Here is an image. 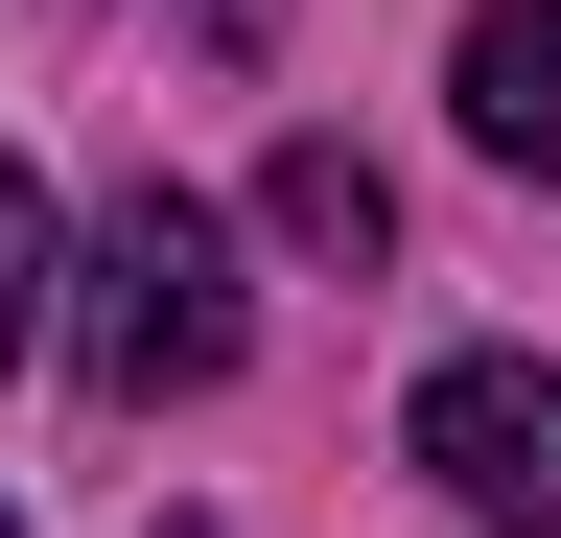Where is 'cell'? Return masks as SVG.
<instances>
[{
  "label": "cell",
  "instance_id": "obj_1",
  "mask_svg": "<svg viewBox=\"0 0 561 538\" xmlns=\"http://www.w3.org/2000/svg\"><path fill=\"white\" fill-rule=\"evenodd\" d=\"M47 282H70V375H94L117 422L234 375V234H210L187 187H117V211H94V257H47Z\"/></svg>",
  "mask_w": 561,
  "mask_h": 538
},
{
  "label": "cell",
  "instance_id": "obj_2",
  "mask_svg": "<svg viewBox=\"0 0 561 538\" xmlns=\"http://www.w3.org/2000/svg\"><path fill=\"white\" fill-rule=\"evenodd\" d=\"M398 468H421L445 515L561 538V375H538V352H445V375H421V422H398Z\"/></svg>",
  "mask_w": 561,
  "mask_h": 538
},
{
  "label": "cell",
  "instance_id": "obj_3",
  "mask_svg": "<svg viewBox=\"0 0 561 538\" xmlns=\"http://www.w3.org/2000/svg\"><path fill=\"white\" fill-rule=\"evenodd\" d=\"M445 94H468V141H491V164H538V187H561V0H468V71H445Z\"/></svg>",
  "mask_w": 561,
  "mask_h": 538
},
{
  "label": "cell",
  "instance_id": "obj_4",
  "mask_svg": "<svg viewBox=\"0 0 561 538\" xmlns=\"http://www.w3.org/2000/svg\"><path fill=\"white\" fill-rule=\"evenodd\" d=\"M257 211L305 234V257H375V234H398V187L351 164V141H280V187H257Z\"/></svg>",
  "mask_w": 561,
  "mask_h": 538
},
{
  "label": "cell",
  "instance_id": "obj_5",
  "mask_svg": "<svg viewBox=\"0 0 561 538\" xmlns=\"http://www.w3.org/2000/svg\"><path fill=\"white\" fill-rule=\"evenodd\" d=\"M24 328H47V187L0 164V352H24Z\"/></svg>",
  "mask_w": 561,
  "mask_h": 538
}]
</instances>
